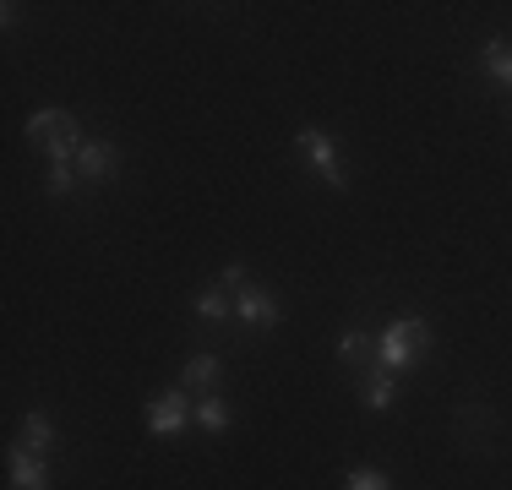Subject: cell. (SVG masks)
<instances>
[{"label": "cell", "instance_id": "obj_1", "mask_svg": "<svg viewBox=\"0 0 512 490\" xmlns=\"http://www.w3.org/2000/svg\"><path fill=\"white\" fill-rule=\"evenodd\" d=\"M28 142L39 147L50 164H77V153H82V126H77V115H66V109H39V115H28Z\"/></svg>", "mask_w": 512, "mask_h": 490}, {"label": "cell", "instance_id": "obj_2", "mask_svg": "<svg viewBox=\"0 0 512 490\" xmlns=\"http://www.w3.org/2000/svg\"><path fill=\"white\" fill-rule=\"evenodd\" d=\"M425 343H431V333H425L420 316H398V322H387V333L376 338V360H382L387 371H409Z\"/></svg>", "mask_w": 512, "mask_h": 490}, {"label": "cell", "instance_id": "obj_3", "mask_svg": "<svg viewBox=\"0 0 512 490\" xmlns=\"http://www.w3.org/2000/svg\"><path fill=\"white\" fill-rule=\"evenodd\" d=\"M295 147L311 158V164H316V175H322L333 191H344V186H349V175H344V158H338V147H333V137H327L322 126H300V131H295Z\"/></svg>", "mask_w": 512, "mask_h": 490}, {"label": "cell", "instance_id": "obj_4", "mask_svg": "<svg viewBox=\"0 0 512 490\" xmlns=\"http://www.w3.org/2000/svg\"><path fill=\"white\" fill-rule=\"evenodd\" d=\"M191 414L197 409H191L186 387H169V392H158V398H148V431L153 436H180Z\"/></svg>", "mask_w": 512, "mask_h": 490}, {"label": "cell", "instance_id": "obj_5", "mask_svg": "<svg viewBox=\"0 0 512 490\" xmlns=\"http://www.w3.org/2000/svg\"><path fill=\"white\" fill-rule=\"evenodd\" d=\"M6 469H11V490H50V469L39 463V452L11 447L6 452Z\"/></svg>", "mask_w": 512, "mask_h": 490}, {"label": "cell", "instance_id": "obj_6", "mask_svg": "<svg viewBox=\"0 0 512 490\" xmlns=\"http://www.w3.org/2000/svg\"><path fill=\"white\" fill-rule=\"evenodd\" d=\"M235 316L251 327H278V300L267 289H235Z\"/></svg>", "mask_w": 512, "mask_h": 490}, {"label": "cell", "instance_id": "obj_7", "mask_svg": "<svg viewBox=\"0 0 512 490\" xmlns=\"http://www.w3.org/2000/svg\"><path fill=\"white\" fill-rule=\"evenodd\" d=\"M77 169L88 180H104L109 169H115V147L109 142H82V153H77Z\"/></svg>", "mask_w": 512, "mask_h": 490}, {"label": "cell", "instance_id": "obj_8", "mask_svg": "<svg viewBox=\"0 0 512 490\" xmlns=\"http://www.w3.org/2000/svg\"><path fill=\"white\" fill-rule=\"evenodd\" d=\"M213 382H218V360H213V354H197V360H186V371H180V387L207 392Z\"/></svg>", "mask_w": 512, "mask_h": 490}, {"label": "cell", "instance_id": "obj_9", "mask_svg": "<svg viewBox=\"0 0 512 490\" xmlns=\"http://www.w3.org/2000/svg\"><path fill=\"white\" fill-rule=\"evenodd\" d=\"M197 425L202 431H229V403L213 398V392H202L197 398Z\"/></svg>", "mask_w": 512, "mask_h": 490}, {"label": "cell", "instance_id": "obj_10", "mask_svg": "<svg viewBox=\"0 0 512 490\" xmlns=\"http://www.w3.org/2000/svg\"><path fill=\"white\" fill-rule=\"evenodd\" d=\"M393 398H398V387H393V376H387V371H376L371 382H365V409L382 414V409H393Z\"/></svg>", "mask_w": 512, "mask_h": 490}, {"label": "cell", "instance_id": "obj_11", "mask_svg": "<svg viewBox=\"0 0 512 490\" xmlns=\"http://www.w3.org/2000/svg\"><path fill=\"white\" fill-rule=\"evenodd\" d=\"M22 441H28L33 452H44V447H50V441H55V425H50V414H39V409H33L28 420H22Z\"/></svg>", "mask_w": 512, "mask_h": 490}, {"label": "cell", "instance_id": "obj_12", "mask_svg": "<svg viewBox=\"0 0 512 490\" xmlns=\"http://www.w3.org/2000/svg\"><path fill=\"white\" fill-rule=\"evenodd\" d=\"M485 71H491L496 82H512V44H507V39H491V44H485Z\"/></svg>", "mask_w": 512, "mask_h": 490}, {"label": "cell", "instance_id": "obj_13", "mask_svg": "<svg viewBox=\"0 0 512 490\" xmlns=\"http://www.w3.org/2000/svg\"><path fill=\"white\" fill-rule=\"evenodd\" d=\"M338 354H344L349 365H365L376 354V338L371 333H344V338H338Z\"/></svg>", "mask_w": 512, "mask_h": 490}, {"label": "cell", "instance_id": "obj_14", "mask_svg": "<svg viewBox=\"0 0 512 490\" xmlns=\"http://www.w3.org/2000/svg\"><path fill=\"white\" fill-rule=\"evenodd\" d=\"M229 311H235V305L224 300V289H202L197 294V316H202V322H224Z\"/></svg>", "mask_w": 512, "mask_h": 490}, {"label": "cell", "instance_id": "obj_15", "mask_svg": "<svg viewBox=\"0 0 512 490\" xmlns=\"http://www.w3.org/2000/svg\"><path fill=\"white\" fill-rule=\"evenodd\" d=\"M349 490H393V485H387L382 469H355L349 474Z\"/></svg>", "mask_w": 512, "mask_h": 490}, {"label": "cell", "instance_id": "obj_16", "mask_svg": "<svg viewBox=\"0 0 512 490\" xmlns=\"http://www.w3.org/2000/svg\"><path fill=\"white\" fill-rule=\"evenodd\" d=\"M71 186H77V169H71V158H66V164H50V191L66 196Z\"/></svg>", "mask_w": 512, "mask_h": 490}, {"label": "cell", "instance_id": "obj_17", "mask_svg": "<svg viewBox=\"0 0 512 490\" xmlns=\"http://www.w3.org/2000/svg\"><path fill=\"white\" fill-rule=\"evenodd\" d=\"M224 289H246V267H240V262L224 267Z\"/></svg>", "mask_w": 512, "mask_h": 490}]
</instances>
